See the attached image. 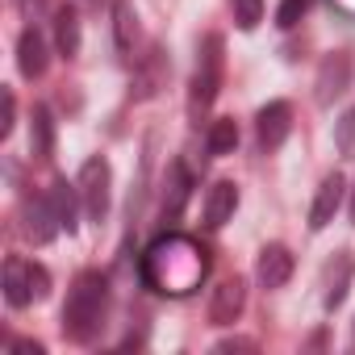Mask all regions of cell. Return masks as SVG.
Segmentation results:
<instances>
[{
    "instance_id": "11",
    "label": "cell",
    "mask_w": 355,
    "mask_h": 355,
    "mask_svg": "<svg viewBox=\"0 0 355 355\" xmlns=\"http://www.w3.org/2000/svg\"><path fill=\"white\" fill-rule=\"evenodd\" d=\"M347 84H351V55H347V51L326 55L322 67H318V80H313V88H318V105H330L334 96H343Z\"/></svg>"
},
{
    "instance_id": "8",
    "label": "cell",
    "mask_w": 355,
    "mask_h": 355,
    "mask_svg": "<svg viewBox=\"0 0 355 355\" xmlns=\"http://www.w3.org/2000/svg\"><path fill=\"white\" fill-rule=\"evenodd\" d=\"M288 130H293V105H288V101H268V105L255 113V134H259V146H263V150L284 146Z\"/></svg>"
},
{
    "instance_id": "7",
    "label": "cell",
    "mask_w": 355,
    "mask_h": 355,
    "mask_svg": "<svg viewBox=\"0 0 355 355\" xmlns=\"http://www.w3.org/2000/svg\"><path fill=\"white\" fill-rule=\"evenodd\" d=\"M21 230H26V239H30L34 247H46V243L63 230L59 218H55L51 197H26V201H21Z\"/></svg>"
},
{
    "instance_id": "1",
    "label": "cell",
    "mask_w": 355,
    "mask_h": 355,
    "mask_svg": "<svg viewBox=\"0 0 355 355\" xmlns=\"http://www.w3.org/2000/svg\"><path fill=\"white\" fill-rule=\"evenodd\" d=\"M138 276L159 297H189L209 276V251L189 234H159L146 247V255L138 263Z\"/></svg>"
},
{
    "instance_id": "18",
    "label": "cell",
    "mask_w": 355,
    "mask_h": 355,
    "mask_svg": "<svg viewBox=\"0 0 355 355\" xmlns=\"http://www.w3.org/2000/svg\"><path fill=\"white\" fill-rule=\"evenodd\" d=\"M55 46L63 59H76L80 55V13L71 5L55 9Z\"/></svg>"
},
{
    "instance_id": "14",
    "label": "cell",
    "mask_w": 355,
    "mask_h": 355,
    "mask_svg": "<svg viewBox=\"0 0 355 355\" xmlns=\"http://www.w3.org/2000/svg\"><path fill=\"white\" fill-rule=\"evenodd\" d=\"M234 209H239V189H234L230 180H218V184L205 193V226H209V230H222V226L234 218Z\"/></svg>"
},
{
    "instance_id": "31",
    "label": "cell",
    "mask_w": 355,
    "mask_h": 355,
    "mask_svg": "<svg viewBox=\"0 0 355 355\" xmlns=\"http://www.w3.org/2000/svg\"><path fill=\"white\" fill-rule=\"evenodd\" d=\"M351 343H355V334H351Z\"/></svg>"
},
{
    "instance_id": "21",
    "label": "cell",
    "mask_w": 355,
    "mask_h": 355,
    "mask_svg": "<svg viewBox=\"0 0 355 355\" xmlns=\"http://www.w3.org/2000/svg\"><path fill=\"white\" fill-rule=\"evenodd\" d=\"M159 84H163V59H159V51H150L146 63H142V71L134 76V96H155Z\"/></svg>"
},
{
    "instance_id": "13",
    "label": "cell",
    "mask_w": 355,
    "mask_h": 355,
    "mask_svg": "<svg viewBox=\"0 0 355 355\" xmlns=\"http://www.w3.org/2000/svg\"><path fill=\"white\" fill-rule=\"evenodd\" d=\"M288 276H293V251H288L284 243H268V247L259 251L255 280H259L263 288H284Z\"/></svg>"
},
{
    "instance_id": "4",
    "label": "cell",
    "mask_w": 355,
    "mask_h": 355,
    "mask_svg": "<svg viewBox=\"0 0 355 355\" xmlns=\"http://www.w3.org/2000/svg\"><path fill=\"white\" fill-rule=\"evenodd\" d=\"M76 184H80L84 218H88V222H105V218H109V205H113V167H109V159H105V155L84 159Z\"/></svg>"
},
{
    "instance_id": "23",
    "label": "cell",
    "mask_w": 355,
    "mask_h": 355,
    "mask_svg": "<svg viewBox=\"0 0 355 355\" xmlns=\"http://www.w3.org/2000/svg\"><path fill=\"white\" fill-rule=\"evenodd\" d=\"M230 9H234L239 30H255L263 21V0H230Z\"/></svg>"
},
{
    "instance_id": "25",
    "label": "cell",
    "mask_w": 355,
    "mask_h": 355,
    "mask_svg": "<svg viewBox=\"0 0 355 355\" xmlns=\"http://www.w3.org/2000/svg\"><path fill=\"white\" fill-rule=\"evenodd\" d=\"M0 101H5V117H0V138H9V134H13V121H17V101H13V92H9V88L0 92Z\"/></svg>"
},
{
    "instance_id": "27",
    "label": "cell",
    "mask_w": 355,
    "mask_h": 355,
    "mask_svg": "<svg viewBox=\"0 0 355 355\" xmlns=\"http://www.w3.org/2000/svg\"><path fill=\"white\" fill-rule=\"evenodd\" d=\"M218 351H255V338H239V334H234V338H222Z\"/></svg>"
},
{
    "instance_id": "30",
    "label": "cell",
    "mask_w": 355,
    "mask_h": 355,
    "mask_svg": "<svg viewBox=\"0 0 355 355\" xmlns=\"http://www.w3.org/2000/svg\"><path fill=\"white\" fill-rule=\"evenodd\" d=\"M351 226H355V189H351Z\"/></svg>"
},
{
    "instance_id": "17",
    "label": "cell",
    "mask_w": 355,
    "mask_h": 355,
    "mask_svg": "<svg viewBox=\"0 0 355 355\" xmlns=\"http://www.w3.org/2000/svg\"><path fill=\"white\" fill-rule=\"evenodd\" d=\"M51 150H55V117H51L46 105H34V113H30V155L51 159Z\"/></svg>"
},
{
    "instance_id": "28",
    "label": "cell",
    "mask_w": 355,
    "mask_h": 355,
    "mask_svg": "<svg viewBox=\"0 0 355 355\" xmlns=\"http://www.w3.org/2000/svg\"><path fill=\"white\" fill-rule=\"evenodd\" d=\"M9 347H13L17 355H42V343H34V338H13Z\"/></svg>"
},
{
    "instance_id": "29",
    "label": "cell",
    "mask_w": 355,
    "mask_h": 355,
    "mask_svg": "<svg viewBox=\"0 0 355 355\" xmlns=\"http://www.w3.org/2000/svg\"><path fill=\"white\" fill-rule=\"evenodd\" d=\"M334 9H343V13H351V17H355V0H334Z\"/></svg>"
},
{
    "instance_id": "5",
    "label": "cell",
    "mask_w": 355,
    "mask_h": 355,
    "mask_svg": "<svg viewBox=\"0 0 355 355\" xmlns=\"http://www.w3.org/2000/svg\"><path fill=\"white\" fill-rule=\"evenodd\" d=\"M51 293V272L42 263H30L21 255L5 259V301L13 309H26L30 301H42Z\"/></svg>"
},
{
    "instance_id": "22",
    "label": "cell",
    "mask_w": 355,
    "mask_h": 355,
    "mask_svg": "<svg viewBox=\"0 0 355 355\" xmlns=\"http://www.w3.org/2000/svg\"><path fill=\"white\" fill-rule=\"evenodd\" d=\"M334 146L343 159H355V109H343L334 121Z\"/></svg>"
},
{
    "instance_id": "15",
    "label": "cell",
    "mask_w": 355,
    "mask_h": 355,
    "mask_svg": "<svg viewBox=\"0 0 355 355\" xmlns=\"http://www.w3.org/2000/svg\"><path fill=\"white\" fill-rule=\"evenodd\" d=\"M46 197H51V205H55V218H59V226H63L67 234H76V226H80V209H84V201H80V184L55 180Z\"/></svg>"
},
{
    "instance_id": "9",
    "label": "cell",
    "mask_w": 355,
    "mask_h": 355,
    "mask_svg": "<svg viewBox=\"0 0 355 355\" xmlns=\"http://www.w3.org/2000/svg\"><path fill=\"white\" fill-rule=\"evenodd\" d=\"M243 309H247V284L239 276L222 280L214 288V297H209V322L214 326H234L243 318Z\"/></svg>"
},
{
    "instance_id": "2",
    "label": "cell",
    "mask_w": 355,
    "mask_h": 355,
    "mask_svg": "<svg viewBox=\"0 0 355 355\" xmlns=\"http://www.w3.org/2000/svg\"><path fill=\"white\" fill-rule=\"evenodd\" d=\"M105 313H109V280L101 272H80L63 305V334L71 343H92L105 326Z\"/></svg>"
},
{
    "instance_id": "16",
    "label": "cell",
    "mask_w": 355,
    "mask_h": 355,
    "mask_svg": "<svg viewBox=\"0 0 355 355\" xmlns=\"http://www.w3.org/2000/svg\"><path fill=\"white\" fill-rule=\"evenodd\" d=\"M351 276H355V263H351V255H334V263L326 268V297H322V305H326L330 313H334V309L347 301Z\"/></svg>"
},
{
    "instance_id": "10",
    "label": "cell",
    "mask_w": 355,
    "mask_h": 355,
    "mask_svg": "<svg viewBox=\"0 0 355 355\" xmlns=\"http://www.w3.org/2000/svg\"><path fill=\"white\" fill-rule=\"evenodd\" d=\"M343 197H347V180L338 171H330L326 180L318 184V193H313V205H309V230H326L330 222H334V214L343 209Z\"/></svg>"
},
{
    "instance_id": "19",
    "label": "cell",
    "mask_w": 355,
    "mask_h": 355,
    "mask_svg": "<svg viewBox=\"0 0 355 355\" xmlns=\"http://www.w3.org/2000/svg\"><path fill=\"white\" fill-rule=\"evenodd\" d=\"M134 38H138V17L130 9V0H113V42H117V51L130 55Z\"/></svg>"
},
{
    "instance_id": "3",
    "label": "cell",
    "mask_w": 355,
    "mask_h": 355,
    "mask_svg": "<svg viewBox=\"0 0 355 355\" xmlns=\"http://www.w3.org/2000/svg\"><path fill=\"white\" fill-rule=\"evenodd\" d=\"M222 34H205L201 38V59H197V71H193V88H189V113L201 117L209 113V105L218 101V88H222Z\"/></svg>"
},
{
    "instance_id": "12",
    "label": "cell",
    "mask_w": 355,
    "mask_h": 355,
    "mask_svg": "<svg viewBox=\"0 0 355 355\" xmlns=\"http://www.w3.org/2000/svg\"><path fill=\"white\" fill-rule=\"evenodd\" d=\"M46 67H51L46 38H42L38 26H26L21 38H17V71H21L26 80H38V76H46Z\"/></svg>"
},
{
    "instance_id": "24",
    "label": "cell",
    "mask_w": 355,
    "mask_h": 355,
    "mask_svg": "<svg viewBox=\"0 0 355 355\" xmlns=\"http://www.w3.org/2000/svg\"><path fill=\"white\" fill-rule=\"evenodd\" d=\"M305 13H309V0H280V9H276V26H280V30H293Z\"/></svg>"
},
{
    "instance_id": "6",
    "label": "cell",
    "mask_w": 355,
    "mask_h": 355,
    "mask_svg": "<svg viewBox=\"0 0 355 355\" xmlns=\"http://www.w3.org/2000/svg\"><path fill=\"white\" fill-rule=\"evenodd\" d=\"M189 193H193V175L180 159H171L167 163V180H163V197H159V222L171 226V222H180L184 205H189Z\"/></svg>"
},
{
    "instance_id": "20",
    "label": "cell",
    "mask_w": 355,
    "mask_h": 355,
    "mask_svg": "<svg viewBox=\"0 0 355 355\" xmlns=\"http://www.w3.org/2000/svg\"><path fill=\"white\" fill-rule=\"evenodd\" d=\"M234 146H239V121L234 117H218L209 125V134H205V150L209 155H234Z\"/></svg>"
},
{
    "instance_id": "26",
    "label": "cell",
    "mask_w": 355,
    "mask_h": 355,
    "mask_svg": "<svg viewBox=\"0 0 355 355\" xmlns=\"http://www.w3.org/2000/svg\"><path fill=\"white\" fill-rule=\"evenodd\" d=\"M17 9H21L26 21H38V13L46 9V0H17Z\"/></svg>"
}]
</instances>
